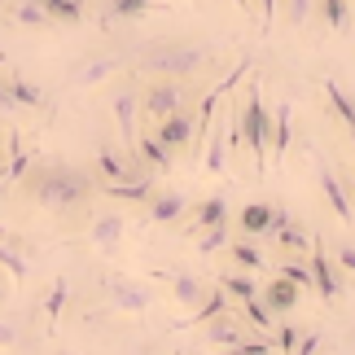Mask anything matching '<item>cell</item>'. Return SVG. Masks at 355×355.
Here are the masks:
<instances>
[{
    "instance_id": "obj_1",
    "label": "cell",
    "mask_w": 355,
    "mask_h": 355,
    "mask_svg": "<svg viewBox=\"0 0 355 355\" xmlns=\"http://www.w3.org/2000/svg\"><path fill=\"white\" fill-rule=\"evenodd\" d=\"M211 62V44H193V40H162V44L141 49L136 71L154 75V79H189L198 71H207Z\"/></svg>"
},
{
    "instance_id": "obj_2",
    "label": "cell",
    "mask_w": 355,
    "mask_h": 355,
    "mask_svg": "<svg viewBox=\"0 0 355 355\" xmlns=\"http://www.w3.org/2000/svg\"><path fill=\"white\" fill-rule=\"evenodd\" d=\"M92 175L88 171H79V167H40L35 171V180H31V198L40 202V207H49V211H75V207H84V202L92 198Z\"/></svg>"
},
{
    "instance_id": "obj_3",
    "label": "cell",
    "mask_w": 355,
    "mask_h": 355,
    "mask_svg": "<svg viewBox=\"0 0 355 355\" xmlns=\"http://www.w3.org/2000/svg\"><path fill=\"white\" fill-rule=\"evenodd\" d=\"M237 128H241V145L250 149V158H254V171L259 175H268V145H272V114H268V105H263V88L250 84L245 88V101H241V110H237Z\"/></svg>"
},
{
    "instance_id": "obj_4",
    "label": "cell",
    "mask_w": 355,
    "mask_h": 355,
    "mask_svg": "<svg viewBox=\"0 0 355 355\" xmlns=\"http://www.w3.org/2000/svg\"><path fill=\"white\" fill-rule=\"evenodd\" d=\"M141 110L149 119H167L175 110H184V88L180 79H154L145 92H141Z\"/></svg>"
},
{
    "instance_id": "obj_5",
    "label": "cell",
    "mask_w": 355,
    "mask_h": 355,
    "mask_svg": "<svg viewBox=\"0 0 355 355\" xmlns=\"http://www.w3.org/2000/svg\"><path fill=\"white\" fill-rule=\"evenodd\" d=\"M101 290H105V298L114 303V311H123V316H141V311H149V294H145L136 281H128V277L101 281Z\"/></svg>"
},
{
    "instance_id": "obj_6",
    "label": "cell",
    "mask_w": 355,
    "mask_h": 355,
    "mask_svg": "<svg viewBox=\"0 0 355 355\" xmlns=\"http://www.w3.org/2000/svg\"><path fill=\"white\" fill-rule=\"evenodd\" d=\"M114 123H119V136H123V145H132L136 149V114H141V92H136L132 84H123L119 92H114Z\"/></svg>"
},
{
    "instance_id": "obj_7",
    "label": "cell",
    "mask_w": 355,
    "mask_h": 355,
    "mask_svg": "<svg viewBox=\"0 0 355 355\" xmlns=\"http://www.w3.org/2000/svg\"><path fill=\"white\" fill-rule=\"evenodd\" d=\"M154 136L171 149V154H175V149H184L189 141H193V114H189V110H175V114H167V119H158Z\"/></svg>"
},
{
    "instance_id": "obj_8",
    "label": "cell",
    "mask_w": 355,
    "mask_h": 355,
    "mask_svg": "<svg viewBox=\"0 0 355 355\" xmlns=\"http://www.w3.org/2000/svg\"><path fill=\"white\" fill-rule=\"evenodd\" d=\"M97 162H101L105 184H136V180H145V175H149V171H141V167H132L128 158H119L110 145H101V149H97Z\"/></svg>"
},
{
    "instance_id": "obj_9",
    "label": "cell",
    "mask_w": 355,
    "mask_h": 355,
    "mask_svg": "<svg viewBox=\"0 0 355 355\" xmlns=\"http://www.w3.org/2000/svg\"><path fill=\"white\" fill-rule=\"evenodd\" d=\"M114 71H119V53H97V58H88V62L75 66L71 84L75 88H92V84H101V79H110Z\"/></svg>"
},
{
    "instance_id": "obj_10",
    "label": "cell",
    "mask_w": 355,
    "mask_h": 355,
    "mask_svg": "<svg viewBox=\"0 0 355 355\" xmlns=\"http://www.w3.org/2000/svg\"><path fill=\"white\" fill-rule=\"evenodd\" d=\"M311 281H316V294L324 298V303H334V298L347 290V285H343V277H338V268L329 263V254H324V250H316V254H311Z\"/></svg>"
},
{
    "instance_id": "obj_11",
    "label": "cell",
    "mask_w": 355,
    "mask_h": 355,
    "mask_svg": "<svg viewBox=\"0 0 355 355\" xmlns=\"http://www.w3.org/2000/svg\"><path fill=\"white\" fill-rule=\"evenodd\" d=\"M123 215L119 211H101L97 220H92V245H97L101 254H114V245L123 241Z\"/></svg>"
},
{
    "instance_id": "obj_12",
    "label": "cell",
    "mask_w": 355,
    "mask_h": 355,
    "mask_svg": "<svg viewBox=\"0 0 355 355\" xmlns=\"http://www.w3.org/2000/svg\"><path fill=\"white\" fill-rule=\"evenodd\" d=\"M316 175H320V193H324V202H329V211H334L343 224H351V198H347L343 180H338V175L324 167V162H320V171H316Z\"/></svg>"
},
{
    "instance_id": "obj_13",
    "label": "cell",
    "mask_w": 355,
    "mask_h": 355,
    "mask_svg": "<svg viewBox=\"0 0 355 355\" xmlns=\"http://www.w3.org/2000/svg\"><path fill=\"white\" fill-rule=\"evenodd\" d=\"M237 224H241V233L245 237H268V228H272V202H245V207L237 211Z\"/></svg>"
},
{
    "instance_id": "obj_14",
    "label": "cell",
    "mask_w": 355,
    "mask_h": 355,
    "mask_svg": "<svg viewBox=\"0 0 355 355\" xmlns=\"http://www.w3.org/2000/svg\"><path fill=\"white\" fill-rule=\"evenodd\" d=\"M263 303L272 307V316H290V311L298 307V285L285 281V277L268 281V285H263Z\"/></svg>"
},
{
    "instance_id": "obj_15",
    "label": "cell",
    "mask_w": 355,
    "mask_h": 355,
    "mask_svg": "<svg viewBox=\"0 0 355 355\" xmlns=\"http://www.w3.org/2000/svg\"><path fill=\"white\" fill-rule=\"evenodd\" d=\"M290 154V101H281L277 119H272V145H268V167H281Z\"/></svg>"
},
{
    "instance_id": "obj_16",
    "label": "cell",
    "mask_w": 355,
    "mask_h": 355,
    "mask_svg": "<svg viewBox=\"0 0 355 355\" xmlns=\"http://www.w3.org/2000/svg\"><path fill=\"white\" fill-rule=\"evenodd\" d=\"M136 154H141V162H145V167H154V171H171V149L162 145L154 132L136 136Z\"/></svg>"
},
{
    "instance_id": "obj_17",
    "label": "cell",
    "mask_w": 355,
    "mask_h": 355,
    "mask_svg": "<svg viewBox=\"0 0 355 355\" xmlns=\"http://www.w3.org/2000/svg\"><path fill=\"white\" fill-rule=\"evenodd\" d=\"M207 343H211V347H237V343H241V324L233 320V311H224V316L207 320Z\"/></svg>"
},
{
    "instance_id": "obj_18",
    "label": "cell",
    "mask_w": 355,
    "mask_h": 355,
    "mask_svg": "<svg viewBox=\"0 0 355 355\" xmlns=\"http://www.w3.org/2000/svg\"><path fill=\"white\" fill-rule=\"evenodd\" d=\"M149 220H154V224H175V220H184V198H180V193H158V198H149Z\"/></svg>"
},
{
    "instance_id": "obj_19",
    "label": "cell",
    "mask_w": 355,
    "mask_h": 355,
    "mask_svg": "<svg viewBox=\"0 0 355 355\" xmlns=\"http://www.w3.org/2000/svg\"><path fill=\"white\" fill-rule=\"evenodd\" d=\"M202 167H207V175H224V167H228V136H220V132L207 136V145H202Z\"/></svg>"
},
{
    "instance_id": "obj_20",
    "label": "cell",
    "mask_w": 355,
    "mask_h": 355,
    "mask_svg": "<svg viewBox=\"0 0 355 355\" xmlns=\"http://www.w3.org/2000/svg\"><path fill=\"white\" fill-rule=\"evenodd\" d=\"M228 254H233V263L245 268V272H268V259H263V250L254 245V237L233 241V245H228Z\"/></svg>"
},
{
    "instance_id": "obj_21",
    "label": "cell",
    "mask_w": 355,
    "mask_h": 355,
    "mask_svg": "<svg viewBox=\"0 0 355 355\" xmlns=\"http://www.w3.org/2000/svg\"><path fill=\"white\" fill-rule=\"evenodd\" d=\"M272 241H277L281 250H294V254H307V250H316V241L307 237V228L298 224V220H290V224H285V228H281V233L272 237Z\"/></svg>"
},
{
    "instance_id": "obj_22",
    "label": "cell",
    "mask_w": 355,
    "mask_h": 355,
    "mask_svg": "<svg viewBox=\"0 0 355 355\" xmlns=\"http://www.w3.org/2000/svg\"><path fill=\"white\" fill-rule=\"evenodd\" d=\"M171 294H175V303L198 307L202 298H207V285H202L198 277H189V272H180V277H171Z\"/></svg>"
},
{
    "instance_id": "obj_23",
    "label": "cell",
    "mask_w": 355,
    "mask_h": 355,
    "mask_svg": "<svg viewBox=\"0 0 355 355\" xmlns=\"http://www.w3.org/2000/svg\"><path fill=\"white\" fill-rule=\"evenodd\" d=\"M324 97H329V105H334V114L347 123V132L355 128V101L343 92V84H338V79H324Z\"/></svg>"
},
{
    "instance_id": "obj_24",
    "label": "cell",
    "mask_w": 355,
    "mask_h": 355,
    "mask_svg": "<svg viewBox=\"0 0 355 355\" xmlns=\"http://www.w3.org/2000/svg\"><path fill=\"white\" fill-rule=\"evenodd\" d=\"M220 290L228 294V298H254L259 294V285H254V272H228V277H220Z\"/></svg>"
},
{
    "instance_id": "obj_25",
    "label": "cell",
    "mask_w": 355,
    "mask_h": 355,
    "mask_svg": "<svg viewBox=\"0 0 355 355\" xmlns=\"http://www.w3.org/2000/svg\"><path fill=\"white\" fill-rule=\"evenodd\" d=\"M228 220V202L224 198H207L198 207V215H193V228H215V224H224Z\"/></svg>"
},
{
    "instance_id": "obj_26",
    "label": "cell",
    "mask_w": 355,
    "mask_h": 355,
    "mask_svg": "<svg viewBox=\"0 0 355 355\" xmlns=\"http://www.w3.org/2000/svg\"><path fill=\"white\" fill-rule=\"evenodd\" d=\"M224 311H228V294H224V290H211V294L198 303V316H189V324H207V320H215V316H224Z\"/></svg>"
},
{
    "instance_id": "obj_27",
    "label": "cell",
    "mask_w": 355,
    "mask_h": 355,
    "mask_svg": "<svg viewBox=\"0 0 355 355\" xmlns=\"http://www.w3.org/2000/svg\"><path fill=\"white\" fill-rule=\"evenodd\" d=\"M53 22H79L84 18V0H40Z\"/></svg>"
},
{
    "instance_id": "obj_28",
    "label": "cell",
    "mask_w": 355,
    "mask_h": 355,
    "mask_svg": "<svg viewBox=\"0 0 355 355\" xmlns=\"http://www.w3.org/2000/svg\"><path fill=\"white\" fill-rule=\"evenodd\" d=\"M241 316H245V320H250V324H254V329H263V334L272 329V324H277V316H272V307H268V303H263V298H259V294H254V298H245V307H241Z\"/></svg>"
},
{
    "instance_id": "obj_29",
    "label": "cell",
    "mask_w": 355,
    "mask_h": 355,
    "mask_svg": "<svg viewBox=\"0 0 355 355\" xmlns=\"http://www.w3.org/2000/svg\"><path fill=\"white\" fill-rule=\"evenodd\" d=\"M149 180H154V175H145V180H136V184H105V193L114 202H149Z\"/></svg>"
},
{
    "instance_id": "obj_30",
    "label": "cell",
    "mask_w": 355,
    "mask_h": 355,
    "mask_svg": "<svg viewBox=\"0 0 355 355\" xmlns=\"http://www.w3.org/2000/svg\"><path fill=\"white\" fill-rule=\"evenodd\" d=\"M13 18H18L22 26H49V22H53L40 0H18V5H13Z\"/></svg>"
},
{
    "instance_id": "obj_31",
    "label": "cell",
    "mask_w": 355,
    "mask_h": 355,
    "mask_svg": "<svg viewBox=\"0 0 355 355\" xmlns=\"http://www.w3.org/2000/svg\"><path fill=\"white\" fill-rule=\"evenodd\" d=\"M9 92H13L18 105H44V92H40L35 84H26L22 75H9Z\"/></svg>"
},
{
    "instance_id": "obj_32",
    "label": "cell",
    "mask_w": 355,
    "mask_h": 355,
    "mask_svg": "<svg viewBox=\"0 0 355 355\" xmlns=\"http://www.w3.org/2000/svg\"><path fill=\"white\" fill-rule=\"evenodd\" d=\"M316 9H320V0H285V18H290V26H298V31L311 22Z\"/></svg>"
},
{
    "instance_id": "obj_33",
    "label": "cell",
    "mask_w": 355,
    "mask_h": 355,
    "mask_svg": "<svg viewBox=\"0 0 355 355\" xmlns=\"http://www.w3.org/2000/svg\"><path fill=\"white\" fill-rule=\"evenodd\" d=\"M320 13H324V22H329L334 31H343L347 18H351V0H320Z\"/></svg>"
},
{
    "instance_id": "obj_34",
    "label": "cell",
    "mask_w": 355,
    "mask_h": 355,
    "mask_svg": "<svg viewBox=\"0 0 355 355\" xmlns=\"http://www.w3.org/2000/svg\"><path fill=\"white\" fill-rule=\"evenodd\" d=\"M0 268H5L9 277H13V285H22V281H26V272H31V268H26V259H22L18 250H5V245H0Z\"/></svg>"
},
{
    "instance_id": "obj_35",
    "label": "cell",
    "mask_w": 355,
    "mask_h": 355,
    "mask_svg": "<svg viewBox=\"0 0 355 355\" xmlns=\"http://www.w3.org/2000/svg\"><path fill=\"white\" fill-rule=\"evenodd\" d=\"M154 9V0H110V18H141Z\"/></svg>"
},
{
    "instance_id": "obj_36",
    "label": "cell",
    "mask_w": 355,
    "mask_h": 355,
    "mask_svg": "<svg viewBox=\"0 0 355 355\" xmlns=\"http://www.w3.org/2000/svg\"><path fill=\"white\" fill-rule=\"evenodd\" d=\"M9 149H13V158H9V167H5V175H9V180H22V175L31 171V154H26V149H22L18 141H9Z\"/></svg>"
},
{
    "instance_id": "obj_37",
    "label": "cell",
    "mask_w": 355,
    "mask_h": 355,
    "mask_svg": "<svg viewBox=\"0 0 355 355\" xmlns=\"http://www.w3.org/2000/svg\"><path fill=\"white\" fill-rule=\"evenodd\" d=\"M62 307H66V281H58V285L49 290V298H44V316H49V324L62 320Z\"/></svg>"
},
{
    "instance_id": "obj_38",
    "label": "cell",
    "mask_w": 355,
    "mask_h": 355,
    "mask_svg": "<svg viewBox=\"0 0 355 355\" xmlns=\"http://www.w3.org/2000/svg\"><path fill=\"white\" fill-rule=\"evenodd\" d=\"M18 343H22V320L18 316H0V347L13 351Z\"/></svg>"
},
{
    "instance_id": "obj_39",
    "label": "cell",
    "mask_w": 355,
    "mask_h": 355,
    "mask_svg": "<svg viewBox=\"0 0 355 355\" xmlns=\"http://www.w3.org/2000/svg\"><path fill=\"white\" fill-rule=\"evenodd\" d=\"M277 277L294 281L298 290H303V285H316V281H311V263H281V268H277Z\"/></svg>"
},
{
    "instance_id": "obj_40",
    "label": "cell",
    "mask_w": 355,
    "mask_h": 355,
    "mask_svg": "<svg viewBox=\"0 0 355 355\" xmlns=\"http://www.w3.org/2000/svg\"><path fill=\"white\" fill-rule=\"evenodd\" d=\"M220 245H228V237H224V224H215V228H207V233H202V245H198V250H202V254H215Z\"/></svg>"
},
{
    "instance_id": "obj_41",
    "label": "cell",
    "mask_w": 355,
    "mask_h": 355,
    "mask_svg": "<svg viewBox=\"0 0 355 355\" xmlns=\"http://www.w3.org/2000/svg\"><path fill=\"white\" fill-rule=\"evenodd\" d=\"M224 355H272V347L259 343V338H241V343H237L233 351H224Z\"/></svg>"
},
{
    "instance_id": "obj_42",
    "label": "cell",
    "mask_w": 355,
    "mask_h": 355,
    "mask_svg": "<svg viewBox=\"0 0 355 355\" xmlns=\"http://www.w3.org/2000/svg\"><path fill=\"white\" fill-rule=\"evenodd\" d=\"M298 338H303V329H298V324H281V351H285V355L298 347Z\"/></svg>"
},
{
    "instance_id": "obj_43",
    "label": "cell",
    "mask_w": 355,
    "mask_h": 355,
    "mask_svg": "<svg viewBox=\"0 0 355 355\" xmlns=\"http://www.w3.org/2000/svg\"><path fill=\"white\" fill-rule=\"evenodd\" d=\"M316 351H320V334H303L294 347V355H316Z\"/></svg>"
},
{
    "instance_id": "obj_44",
    "label": "cell",
    "mask_w": 355,
    "mask_h": 355,
    "mask_svg": "<svg viewBox=\"0 0 355 355\" xmlns=\"http://www.w3.org/2000/svg\"><path fill=\"white\" fill-rule=\"evenodd\" d=\"M272 18H277V0H259V22H263V31H272Z\"/></svg>"
},
{
    "instance_id": "obj_45",
    "label": "cell",
    "mask_w": 355,
    "mask_h": 355,
    "mask_svg": "<svg viewBox=\"0 0 355 355\" xmlns=\"http://www.w3.org/2000/svg\"><path fill=\"white\" fill-rule=\"evenodd\" d=\"M285 224H290V211H285V207H272V228H268V237H277Z\"/></svg>"
},
{
    "instance_id": "obj_46",
    "label": "cell",
    "mask_w": 355,
    "mask_h": 355,
    "mask_svg": "<svg viewBox=\"0 0 355 355\" xmlns=\"http://www.w3.org/2000/svg\"><path fill=\"white\" fill-rule=\"evenodd\" d=\"M13 110H18V101H13L9 84H0V114H13Z\"/></svg>"
},
{
    "instance_id": "obj_47",
    "label": "cell",
    "mask_w": 355,
    "mask_h": 355,
    "mask_svg": "<svg viewBox=\"0 0 355 355\" xmlns=\"http://www.w3.org/2000/svg\"><path fill=\"white\" fill-rule=\"evenodd\" d=\"M128 355H149V347H132V351H128Z\"/></svg>"
},
{
    "instance_id": "obj_48",
    "label": "cell",
    "mask_w": 355,
    "mask_h": 355,
    "mask_svg": "<svg viewBox=\"0 0 355 355\" xmlns=\"http://www.w3.org/2000/svg\"><path fill=\"white\" fill-rule=\"evenodd\" d=\"M233 5H241V9H250V0H233Z\"/></svg>"
},
{
    "instance_id": "obj_49",
    "label": "cell",
    "mask_w": 355,
    "mask_h": 355,
    "mask_svg": "<svg viewBox=\"0 0 355 355\" xmlns=\"http://www.w3.org/2000/svg\"><path fill=\"white\" fill-rule=\"evenodd\" d=\"M351 141H355V128H351Z\"/></svg>"
},
{
    "instance_id": "obj_50",
    "label": "cell",
    "mask_w": 355,
    "mask_h": 355,
    "mask_svg": "<svg viewBox=\"0 0 355 355\" xmlns=\"http://www.w3.org/2000/svg\"><path fill=\"white\" fill-rule=\"evenodd\" d=\"M351 5H355V0H351Z\"/></svg>"
}]
</instances>
